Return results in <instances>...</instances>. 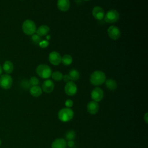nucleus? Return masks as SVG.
Listing matches in <instances>:
<instances>
[{"label":"nucleus","instance_id":"nucleus-5","mask_svg":"<svg viewBox=\"0 0 148 148\" xmlns=\"http://www.w3.org/2000/svg\"><path fill=\"white\" fill-rule=\"evenodd\" d=\"M104 20L108 23H113L117 22L120 18V14L115 9L108 10L104 16Z\"/></svg>","mask_w":148,"mask_h":148},{"label":"nucleus","instance_id":"nucleus-32","mask_svg":"<svg viewBox=\"0 0 148 148\" xmlns=\"http://www.w3.org/2000/svg\"><path fill=\"white\" fill-rule=\"evenodd\" d=\"M50 38V35H48V36H46V38H47V39H49Z\"/></svg>","mask_w":148,"mask_h":148},{"label":"nucleus","instance_id":"nucleus-26","mask_svg":"<svg viewBox=\"0 0 148 148\" xmlns=\"http://www.w3.org/2000/svg\"><path fill=\"white\" fill-rule=\"evenodd\" d=\"M49 42L47 40H41L40 42L39 43V45L41 48H45V47H47L49 46Z\"/></svg>","mask_w":148,"mask_h":148},{"label":"nucleus","instance_id":"nucleus-18","mask_svg":"<svg viewBox=\"0 0 148 148\" xmlns=\"http://www.w3.org/2000/svg\"><path fill=\"white\" fill-rule=\"evenodd\" d=\"M29 92L33 97H38L42 94V88L39 86H31L29 89Z\"/></svg>","mask_w":148,"mask_h":148},{"label":"nucleus","instance_id":"nucleus-21","mask_svg":"<svg viewBox=\"0 0 148 148\" xmlns=\"http://www.w3.org/2000/svg\"><path fill=\"white\" fill-rule=\"evenodd\" d=\"M72 57L69 54H65L62 57H61V62L64 65H69L72 63Z\"/></svg>","mask_w":148,"mask_h":148},{"label":"nucleus","instance_id":"nucleus-27","mask_svg":"<svg viewBox=\"0 0 148 148\" xmlns=\"http://www.w3.org/2000/svg\"><path fill=\"white\" fill-rule=\"evenodd\" d=\"M65 106H66V108H71L73 106V102L72 100L68 99H67V100L65 101Z\"/></svg>","mask_w":148,"mask_h":148},{"label":"nucleus","instance_id":"nucleus-29","mask_svg":"<svg viewBox=\"0 0 148 148\" xmlns=\"http://www.w3.org/2000/svg\"><path fill=\"white\" fill-rule=\"evenodd\" d=\"M75 143H74V142L73 141V140H69L68 142V143H66V145L69 146V147H73L74 146V144Z\"/></svg>","mask_w":148,"mask_h":148},{"label":"nucleus","instance_id":"nucleus-10","mask_svg":"<svg viewBox=\"0 0 148 148\" xmlns=\"http://www.w3.org/2000/svg\"><path fill=\"white\" fill-rule=\"evenodd\" d=\"M49 60L51 64L58 65L61 62V56L57 51H53L49 54Z\"/></svg>","mask_w":148,"mask_h":148},{"label":"nucleus","instance_id":"nucleus-20","mask_svg":"<svg viewBox=\"0 0 148 148\" xmlns=\"http://www.w3.org/2000/svg\"><path fill=\"white\" fill-rule=\"evenodd\" d=\"M69 76L70 77V79L72 81H76L79 78L80 74L79 72L77 70L75 69H71L69 72Z\"/></svg>","mask_w":148,"mask_h":148},{"label":"nucleus","instance_id":"nucleus-1","mask_svg":"<svg viewBox=\"0 0 148 148\" xmlns=\"http://www.w3.org/2000/svg\"><path fill=\"white\" fill-rule=\"evenodd\" d=\"M106 80L105 73L101 71H95L93 72L90 77V83L94 86H99L103 84Z\"/></svg>","mask_w":148,"mask_h":148},{"label":"nucleus","instance_id":"nucleus-22","mask_svg":"<svg viewBox=\"0 0 148 148\" xmlns=\"http://www.w3.org/2000/svg\"><path fill=\"white\" fill-rule=\"evenodd\" d=\"M51 76L52 77V79L56 81H60L62 79V77H63V75L61 72H60V71H55L53 73H51Z\"/></svg>","mask_w":148,"mask_h":148},{"label":"nucleus","instance_id":"nucleus-4","mask_svg":"<svg viewBox=\"0 0 148 148\" xmlns=\"http://www.w3.org/2000/svg\"><path fill=\"white\" fill-rule=\"evenodd\" d=\"M36 72L39 77L43 79L49 78L52 73L50 67L46 64L39 65L36 69Z\"/></svg>","mask_w":148,"mask_h":148},{"label":"nucleus","instance_id":"nucleus-28","mask_svg":"<svg viewBox=\"0 0 148 148\" xmlns=\"http://www.w3.org/2000/svg\"><path fill=\"white\" fill-rule=\"evenodd\" d=\"M62 79H63L64 82H65V83H68V82H69L71 80V79H70V77H69V75H63Z\"/></svg>","mask_w":148,"mask_h":148},{"label":"nucleus","instance_id":"nucleus-11","mask_svg":"<svg viewBox=\"0 0 148 148\" xmlns=\"http://www.w3.org/2000/svg\"><path fill=\"white\" fill-rule=\"evenodd\" d=\"M92 14L93 17L97 20H101L105 16V11L103 8L99 6H95L92 10Z\"/></svg>","mask_w":148,"mask_h":148},{"label":"nucleus","instance_id":"nucleus-16","mask_svg":"<svg viewBox=\"0 0 148 148\" xmlns=\"http://www.w3.org/2000/svg\"><path fill=\"white\" fill-rule=\"evenodd\" d=\"M14 69V66L13 63L10 61H5L3 64L2 66V70L4 71V72L6 74L11 73Z\"/></svg>","mask_w":148,"mask_h":148},{"label":"nucleus","instance_id":"nucleus-13","mask_svg":"<svg viewBox=\"0 0 148 148\" xmlns=\"http://www.w3.org/2000/svg\"><path fill=\"white\" fill-rule=\"evenodd\" d=\"M98 110L99 105L98 102L92 101L88 103L87 105V110L89 113L91 114H95L98 112Z\"/></svg>","mask_w":148,"mask_h":148},{"label":"nucleus","instance_id":"nucleus-34","mask_svg":"<svg viewBox=\"0 0 148 148\" xmlns=\"http://www.w3.org/2000/svg\"><path fill=\"white\" fill-rule=\"evenodd\" d=\"M1 140H0V146H1Z\"/></svg>","mask_w":148,"mask_h":148},{"label":"nucleus","instance_id":"nucleus-31","mask_svg":"<svg viewBox=\"0 0 148 148\" xmlns=\"http://www.w3.org/2000/svg\"><path fill=\"white\" fill-rule=\"evenodd\" d=\"M2 73V66L0 65V75H1Z\"/></svg>","mask_w":148,"mask_h":148},{"label":"nucleus","instance_id":"nucleus-19","mask_svg":"<svg viewBox=\"0 0 148 148\" xmlns=\"http://www.w3.org/2000/svg\"><path fill=\"white\" fill-rule=\"evenodd\" d=\"M105 86L110 90H114L117 87V82L113 79H109L105 80Z\"/></svg>","mask_w":148,"mask_h":148},{"label":"nucleus","instance_id":"nucleus-7","mask_svg":"<svg viewBox=\"0 0 148 148\" xmlns=\"http://www.w3.org/2000/svg\"><path fill=\"white\" fill-rule=\"evenodd\" d=\"M107 32L109 38L113 40H117L121 36V31L116 26H110L108 28Z\"/></svg>","mask_w":148,"mask_h":148},{"label":"nucleus","instance_id":"nucleus-14","mask_svg":"<svg viewBox=\"0 0 148 148\" xmlns=\"http://www.w3.org/2000/svg\"><path fill=\"white\" fill-rule=\"evenodd\" d=\"M57 5L58 9L62 12H66L70 8V2L69 0H58Z\"/></svg>","mask_w":148,"mask_h":148},{"label":"nucleus","instance_id":"nucleus-30","mask_svg":"<svg viewBox=\"0 0 148 148\" xmlns=\"http://www.w3.org/2000/svg\"><path fill=\"white\" fill-rule=\"evenodd\" d=\"M147 115H148V114H147V113H146L143 117V119H144L145 121L146 122V123H147V124L148 123V116Z\"/></svg>","mask_w":148,"mask_h":148},{"label":"nucleus","instance_id":"nucleus-17","mask_svg":"<svg viewBox=\"0 0 148 148\" xmlns=\"http://www.w3.org/2000/svg\"><path fill=\"white\" fill-rule=\"evenodd\" d=\"M50 31V28L46 25H42L39 26L36 31V34L40 36H43L47 35Z\"/></svg>","mask_w":148,"mask_h":148},{"label":"nucleus","instance_id":"nucleus-24","mask_svg":"<svg viewBox=\"0 0 148 148\" xmlns=\"http://www.w3.org/2000/svg\"><path fill=\"white\" fill-rule=\"evenodd\" d=\"M31 40L35 45H37L40 42V41L42 40V38L41 36H40L38 34H33L31 36Z\"/></svg>","mask_w":148,"mask_h":148},{"label":"nucleus","instance_id":"nucleus-33","mask_svg":"<svg viewBox=\"0 0 148 148\" xmlns=\"http://www.w3.org/2000/svg\"><path fill=\"white\" fill-rule=\"evenodd\" d=\"M83 1H90V0H83Z\"/></svg>","mask_w":148,"mask_h":148},{"label":"nucleus","instance_id":"nucleus-3","mask_svg":"<svg viewBox=\"0 0 148 148\" xmlns=\"http://www.w3.org/2000/svg\"><path fill=\"white\" fill-rule=\"evenodd\" d=\"M73 114V111L71 108H64L58 112V117L60 121L62 122H68L72 119Z\"/></svg>","mask_w":148,"mask_h":148},{"label":"nucleus","instance_id":"nucleus-8","mask_svg":"<svg viewBox=\"0 0 148 148\" xmlns=\"http://www.w3.org/2000/svg\"><path fill=\"white\" fill-rule=\"evenodd\" d=\"M77 88L76 84L73 81H69L66 83L64 87L65 92L69 96H73L77 92Z\"/></svg>","mask_w":148,"mask_h":148},{"label":"nucleus","instance_id":"nucleus-15","mask_svg":"<svg viewBox=\"0 0 148 148\" xmlns=\"http://www.w3.org/2000/svg\"><path fill=\"white\" fill-rule=\"evenodd\" d=\"M66 142L64 139L57 138L53 142L51 148H66Z\"/></svg>","mask_w":148,"mask_h":148},{"label":"nucleus","instance_id":"nucleus-9","mask_svg":"<svg viewBox=\"0 0 148 148\" xmlns=\"http://www.w3.org/2000/svg\"><path fill=\"white\" fill-rule=\"evenodd\" d=\"M91 97L94 101L97 102L101 101L103 98V91L99 87L94 88L91 92Z\"/></svg>","mask_w":148,"mask_h":148},{"label":"nucleus","instance_id":"nucleus-2","mask_svg":"<svg viewBox=\"0 0 148 148\" xmlns=\"http://www.w3.org/2000/svg\"><path fill=\"white\" fill-rule=\"evenodd\" d=\"M22 29L27 35H32L36 32V27L34 21L30 19L25 20L22 24Z\"/></svg>","mask_w":148,"mask_h":148},{"label":"nucleus","instance_id":"nucleus-12","mask_svg":"<svg viewBox=\"0 0 148 148\" xmlns=\"http://www.w3.org/2000/svg\"><path fill=\"white\" fill-rule=\"evenodd\" d=\"M54 88V84L53 82L51 80H45L42 86V90L46 92V93H50L53 91Z\"/></svg>","mask_w":148,"mask_h":148},{"label":"nucleus","instance_id":"nucleus-6","mask_svg":"<svg viewBox=\"0 0 148 148\" xmlns=\"http://www.w3.org/2000/svg\"><path fill=\"white\" fill-rule=\"evenodd\" d=\"M13 83L12 77L8 74L2 75L0 76V87L3 89H9Z\"/></svg>","mask_w":148,"mask_h":148},{"label":"nucleus","instance_id":"nucleus-25","mask_svg":"<svg viewBox=\"0 0 148 148\" xmlns=\"http://www.w3.org/2000/svg\"><path fill=\"white\" fill-rule=\"evenodd\" d=\"M39 83V79L35 77V76H32L30 78L29 80V84L31 86H38Z\"/></svg>","mask_w":148,"mask_h":148},{"label":"nucleus","instance_id":"nucleus-23","mask_svg":"<svg viewBox=\"0 0 148 148\" xmlns=\"http://www.w3.org/2000/svg\"><path fill=\"white\" fill-rule=\"evenodd\" d=\"M75 132L73 130H70L68 131L66 134H65V138L66 140H73L75 138Z\"/></svg>","mask_w":148,"mask_h":148}]
</instances>
